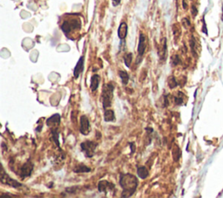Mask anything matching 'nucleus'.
Returning <instances> with one entry per match:
<instances>
[{"label":"nucleus","instance_id":"nucleus-1","mask_svg":"<svg viewBox=\"0 0 223 198\" xmlns=\"http://www.w3.org/2000/svg\"><path fill=\"white\" fill-rule=\"evenodd\" d=\"M138 180L136 176L130 173L120 174V185L122 188L121 197H130L137 189L138 187Z\"/></svg>","mask_w":223,"mask_h":198},{"label":"nucleus","instance_id":"nucleus-2","mask_svg":"<svg viewBox=\"0 0 223 198\" xmlns=\"http://www.w3.org/2000/svg\"><path fill=\"white\" fill-rule=\"evenodd\" d=\"M81 28V21L76 17H72L71 19H66L63 21L61 25V30L65 34L66 37L69 38L70 34H73V32L79 31Z\"/></svg>","mask_w":223,"mask_h":198},{"label":"nucleus","instance_id":"nucleus-3","mask_svg":"<svg viewBox=\"0 0 223 198\" xmlns=\"http://www.w3.org/2000/svg\"><path fill=\"white\" fill-rule=\"evenodd\" d=\"M114 91V85L110 83L104 84L101 93V99H102V105L104 109H107L108 107L112 106V100Z\"/></svg>","mask_w":223,"mask_h":198},{"label":"nucleus","instance_id":"nucleus-4","mask_svg":"<svg viewBox=\"0 0 223 198\" xmlns=\"http://www.w3.org/2000/svg\"><path fill=\"white\" fill-rule=\"evenodd\" d=\"M98 147V143L92 141H85L80 144L81 150L85 153V155L87 158H92L95 154V150Z\"/></svg>","mask_w":223,"mask_h":198},{"label":"nucleus","instance_id":"nucleus-5","mask_svg":"<svg viewBox=\"0 0 223 198\" xmlns=\"http://www.w3.org/2000/svg\"><path fill=\"white\" fill-rule=\"evenodd\" d=\"M1 182L3 184L8 185V186H11L12 188H16V189L19 188V187H22V184L20 182H19L16 180L12 179V178H11L9 175L5 173L3 168H2V171H1Z\"/></svg>","mask_w":223,"mask_h":198},{"label":"nucleus","instance_id":"nucleus-6","mask_svg":"<svg viewBox=\"0 0 223 198\" xmlns=\"http://www.w3.org/2000/svg\"><path fill=\"white\" fill-rule=\"evenodd\" d=\"M33 168H34V167H33V163L32 161H26L23 166L21 167V169H20V171H19L20 177H21L22 179H24V178H26L28 176H30V175H32V173H33Z\"/></svg>","mask_w":223,"mask_h":198},{"label":"nucleus","instance_id":"nucleus-7","mask_svg":"<svg viewBox=\"0 0 223 198\" xmlns=\"http://www.w3.org/2000/svg\"><path fill=\"white\" fill-rule=\"evenodd\" d=\"M80 133L84 135H87L90 133V121L86 115H82L80 117Z\"/></svg>","mask_w":223,"mask_h":198},{"label":"nucleus","instance_id":"nucleus-8","mask_svg":"<svg viewBox=\"0 0 223 198\" xmlns=\"http://www.w3.org/2000/svg\"><path fill=\"white\" fill-rule=\"evenodd\" d=\"M114 189H115L114 184L112 182H109L108 181H106V180L100 181L98 184V189L101 193L107 194L108 191H112Z\"/></svg>","mask_w":223,"mask_h":198},{"label":"nucleus","instance_id":"nucleus-9","mask_svg":"<svg viewBox=\"0 0 223 198\" xmlns=\"http://www.w3.org/2000/svg\"><path fill=\"white\" fill-rule=\"evenodd\" d=\"M146 48V38L144 34L140 33L139 38V46H138V60L139 58L141 59L143 57Z\"/></svg>","mask_w":223,"mask_h":198},{"label":"nucleus","instance_id":"nucleus-10","mask_svg":"<svg viewBox=\"0 0 223 198\" xmlns=\"http://www.w3.org/2000/svg\"><path fill=\"white\" fill-rule=\"evenodd\" d=\"M59 123H60V115L59 114L53 115L46 120V125L51 129H56L57 127H59Z\"/></svg>","mask_w":223,"mask_h":198},{"label":"nucleus","instance_id":"nucleus-11","mask_svg":"<svg viewBox=\"0 0 223 198\" xmlns=\"http://www.w3.org/2000/svg\"><path fill=\"white\" fill-rule=\"evenodd\" d=\"M84 71V57L81 56L79 58L78 63L75 66L74 70H73V75H74V79H78L79 77V75L83 73Z\"/></svg>","mask_w":223,"mask_h":198},{"label":"nucleus","instance_id":"nucleus-12","mask_svg":"<svg viewBox=\"0 0 223 198\" xmlns=\"http://www.w3.org/2000/svg\"><path fill=\"white\" fill-rule=\"evenodd\" d=\"M127 35V25L125 22H122L118 29V36L120 40H124Z\"/></svg>","mask_w":223,"mask_h":198},{"label":"nucleus","instance_id":"nucleus-13","mask_svg":"<svg viewBox=\"0 0 223 198\" xmlns=\"http://www.w3.org/2000/svg\"><path fill=\"white\" fill-rule=\"evenodd\" d=\"M99 81H100L99 75L94 74V75L92 76V78H91V85H90L92 92H94V91L97 90L98 88V85H99Z\"/></svg>","mask_w":223,"mask_h":198},{"label":"nucleus","instance_id":"nucleus-14","mask_svg":"<svg viewBox=\"0 0 223 198\" xmlns=\"http://www.w3.org/2000/svg\"><path fill=\"white\" fill-rule=\"evenodd\" d=\"M115 114L112 109H105L104 112V120L107 122L115 121Z\"/></svg>","mask_w":223,"mask_h":198},{"label":"nucleus","instance_id":"nucleus-15","mask_svg":"<svg viewBox=\"0 0 223 198\" xmlns=\"http://www.w3.org/2000/svg\"><path fill=\"white\" fill-rule=\"evenodd\" d=\"M137 175L140 179H146L149 175L148 169H146V166H140L138 167L137 169Z\"/></svg>","mask_w":223,"mask_h":198},{"label":"nucleus","instance_id":"nucleus-16","mask_svg":"<svg viewBox=\"0 0 223 198\" xmlns=\"http://www.w3.org/2000/svg\"><path fill=\"white\" fill-rule=\"evenodd\" d=\"M92 170L90 168L86 166V165H84V164H79V165H76L73 169V172L76 174H79V173H88L90 171Z\"/></svg>","mask_w":223,"mask_h":198},{"label":"nucleus","instance_id":"nucleus-17","mask_svg":"<svg viewBox=\"0 0 223 198\" xmlns=\"http://www.w3.org/2000/svg\"><path fill=\"white\" fill-rule=\"evenodd\" d=\"M181 155V149L178 145L174 144V146L173 147V161H178L180 160Z\"/></svg>","mask_w":223,"mask_h":198},{"label":"nucleus","instance_id":"nucleus-18","mask_svg":"<svg viewBox=\"0 0 223 198\" xmlns=\"http://www.w3.org/2000/svg\"><path fill=\"white\" fill-rule=\"evenodd\" d=\"M118 74H119L120 78L121 79V81H122V83L124 84V85H127L128 81H129V75H128V74H127V72L120 70Z\"/></svg>","mask_w":223,"mask_h":198},{"label":"nucleus","instance_id":"nucleus-19","mask_svg":"<svg viewBox=\"0 0 223 198\" xmlns=\"http://www.w3.org/2000/svg\"><path fill=\"white\" fill-rule=\"evenodd\" d=\"M160 49H161L162 52H160L159 53V55H160L161 60H165L166 59V54H167V40H166L165 38L162 39V47H160Z\"/></svg>","mask_w":223,"mask_h":198},{"label":"nucleus","instance_id":"nucleus-20","mask_svg":"<svg viewBox=\"0 0 223 198\" xmlns=\"http://www.w3.org/2000/svg\"><path fill=\"white\" fill-rule=\"evenodd\" d=\"M177 86H178V82L176 81V79L174 78L173 76L169 77V79H168V87L171 89H173V88H176Z\"/></svg>","mask_w":223,"mask_h":198},{"label":"nucleus","instance_id":"nucleus-21","mask_svg":"<svg viewBox=\"0 0 223 198\" xmlns=\"http://www.w3.org/2000/svg\"><path fill=\"white\" fill-rule=\"evenodd\" d=\"M132 60H133V54H132V53H127V54L124 57V62H125V65L127 67H130L131 63H132Z\"/></svg>","mask_w":223,"mask_h":198},{"label":"nucleus","instance_id":"nucleus-22","mask_svg":"<svg viewBox=\"0 0 223 198\" xmlns=\"http://www.w3.org/2000/svg\"><path fill=\"white\" fill-rule=\"evenodd\" d=\"M174 101H175L176 105H181L183 103V98L181 96H176L174 98Z\"/></svg>","mask_w":223,"mask_h":198},{"label":"nucleus","instance_id":"nucleus-23","mask_svg":"<svg viewBox=\"0 0 223 198\" xmlns=\"http://www.w3.org/2000/svg\"><path fill=\"white\" fill-rule=\"evenodd\" d=\"M172 63L173 65H176L180 63V59H179V57L177 55H175L174 57H173L172 58Z\"/></svg>","mask_w":223,"mask_h":198},{"label":"nucleus","instance_id":"nucleus-24","mask_svg":"<svg viewBox=\"0 0 223 198\" xmlns=\"http://www.w3.org/2000/svg\"><path fill=\"white\" fill-rule=\"evenodd\" d=\"M121 0H112V5L115 7V6H118V5L120 4Z\"/></svg>","mask_w":223,"mask_h":198},{"label":"nucleus","instance_id":"nucleus-25","mask_svg":"<svg viewBox=\"0 0 223 198\" xmlns=\"http://www.w3.org/2000/svg\"><path fill=\"white\" fill-rule=\"evenodd\" d=\"M131 150H132V154H133L135 151V145L134 143H131Z\"/></svg>","mask_w":223,"mask_h":198},{"label":"nucleus","instance_id":"nucleus-26","mask_svg":"<svg viewBox=\"0 0 223 198\" xmlns=\"http://www.w3.org/2000/svg\"><path fill=\"white\" fill-rule=\"evenodd\" d=\"M192 9H193V14H194V16H196V15H197V10H196V8H195V6H193Z\"/></svg>","mask_w":223,"mask_h":198}]
</instances>
